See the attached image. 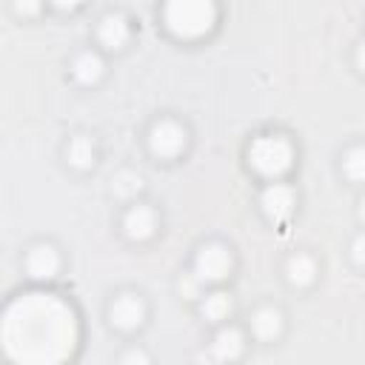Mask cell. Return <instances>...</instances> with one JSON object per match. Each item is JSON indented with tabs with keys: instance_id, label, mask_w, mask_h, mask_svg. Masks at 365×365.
Returning a JSON list of instances; mask_svg holds the SVG:
<instances>
[{
	"instance_id": "9c48e42d",
	"label": "cell",
	"mask_w": 365,
	"mask_h": 365,
	"mask_svg": "<svg viewBox=\"0 0 365 365\" xmlns=\"http://www.w3.org/2000/svg\"><path fill=\"white\" fill-rule=\"evenodd\" d=\"M208 351L214 354V359L220 365H225V362H231V359H237L242 354V334L237 328H222V331H217V336L208 345Z\"/></svg>"
},
{
	"instance_id": "ba28073f",
	"label": "cell",
	"mask_w": 365,
	"mask_h": 365,
	"mask_svg": "<svg viewBox=\"0 0 365 365\" xmlns=\"http://www.w3.org/2000/svg\"><path fill=\"white\" fill-rule=\"evenodd\" d=\"M143 314H145L143 302H140L137 297H131V294L117 297L114 305H111V322H114L117 328H123V331L137 328V325L143 322Z\"/></svg>"
},
{
	"instance_id": "7a4b0ae2",
	"label": "cell",
	"mask_w": 365,
	"mask_h": 365,
	"mask_svg": "<svg viewBox=\"0 0 365 365\" xmlns=\"http://www.w3.org/2000/svg\"><path fill=\"white\" fill-rule=\"evenodd\" d=\"M217 9L205 0H174L163 9V20L177 37H200L214 26Z\"/></svg>"
},
{
	"instance_id": "52a82bcc",
	"label": "cell",
	"mask_w": 365,
	"mask_h": 365,
	"mask_svg": "<svg viewBox=\"0 0 365 365\" xmlns=\"http://www.w3.org/2000/svg\"><path fill=\"white\" fill-rule=\"evenodd\" d=\"M26 268L34 279H51L60 268V257L51 245H34L26 257Z\"/></svg>"
},
{
	"instance_id": "30bf717a",
	"label": "cell",
	"mask_w": 365,
	"mask_h": 365,
	"mask_svg": "<svg viewBox=\"0 0 365 365\" xmlns=\"http://www.w3.org/2000/svg\"><path fill=\"white\" fill-rule=\"evenodd\" d=\"M123 228H125V234H128L131 240H145V237L154 234V228H157V217H154L151 208H145V205H134V208L125 214Z\"/></svg>"
},
{
	"instance_id": "7402d4cb",
	"label": "cell",
	"mask_w": 365,
	"mask_h": 365,
	"mask_svg": "<svg viewBox=\"0 0 365 365\" xmlns=\"http://www.w3.org/2000/svg\"><path fill=\"white\" fill-rule=\"evenodd\" d=\"M197 365H220V362H217L214 354L208 351V354H200V356H197Z\"/></svg>"
},
{
	"instance_id": "ffe728a7",
	"label": "cell",
	"mask_w": 365,
	"mask_h": 365,
	"mask_svg": "<svg viewBox=\"0 0 365 365\" xmlns=\"http://www.w3.org/2000/svg\"><path fill=\"white\" fill-rule=\"evenodd\" d=\"M120 365H151V359H148L140 348H131V351H125V354H123Z\"/></svg>"
},
{
	"instance_id": "d6986e66",
	"label": "cell",
	"mask_w": 365,
	"mask_h": 365,
	"mask_svg": "<svg viewBox=\"0 0 365 365\" xmlns=\"http://www.w3.org/2000/svg\"><path fill=\"white\" fill-rule=\"evenodd\" d=\"M200 282H202V279H200L197 274H185V277L180 279V294H182L185 299H194V297L200 294Z\"/></svg>"
},
{
	"instance_id": "5bb4252c",
	"label": "cell",
	"mask_w": 365,
	"mask_h": 365,
	"mask_svg": "<svg viewBox=\"0 0 365 365\" xmlns=\"http://www.w3.org/2000/svg\"><path fill=\"white\" fill-rule=\"evenodd\" d=\"M314 274H317V265H314L311 257L297 254V257L288 259V279H291L294 285H308V282H314Z\"/></svg>"
},
{
	"instance_id": "8992f818",
	"label": "cell",
	"mask_w": 365,
	"mask_h": 365,
	"mask_svg": "<svg viewBox=\"0 0 365 365\" xmlns=\"http://www.w3.org/2000/svg\"><path fill=\"white\" fill-rule=\"evenodd\" d=\"M294 202H297L294 191H291L288 185H282V182H271V185L262 191V197H259L262 211H265V214H268L274 222L288 220V214L294 211Z\"/></svg>"
},
{
	"instance_id": "7c38bea8",
	"label": "cell",
	"mask_w": 365,
	"mask_h": 365,
	"mask_svg": "<svg viewBox=\"0 0 365 365\" xmlns=\"http://www.w3.org/2000/svg\"><path fill=\"white\" fill-rule=\"evenodd\" d=\"M251 325H254V334H257L259 339H274V336L282 331V317H279L277 308H259V311L254 314Z\"/></svg>"
},
{
	"instance_id": "9a60e30c",
	"label": "cell",
	"mask_w": 365,
	"mask_h": 365,
	"mask_svg": "<svg viewBox=\"0 0 365 365\" xmlns=\"http://www.w3.org/2000/svg\"><path fill=\"white\" fill-rule=\"evenodd\" d=\"M68 163L74 168H88L94 163V145L88 137H74L68 145Z\"/></svg>"
},
{
	"instance_id": "ac0fdd59",
	"label": "cell",
	"mask_w": 365,
	"mask_h": 365,
	"mask_svg": "<svg viewBox=\"0 0 365 365\" xmlns=\"http://www.w3.org/2000/svg\"><path fill=\"white\" fill-rule=\"evenodd\" d=\"M342 168H345V174L351 180L365 182V148H351L345 154V160H342Z\"/></svg>"
},
{
	"instance_id": "cb8c5ba5",
	"label": "cell",
	"mask_w": 365,
	"mask_h": 365,
	"mask_svg": "<svg viewBox=\"0 0 365 365\" xmlns=\"http://www.w3.org/2000/svg\"><path fill=\"white\" fill-rule=\"evenodd\" d=\"M356 63H359V68L365 71V43L359 46V51H356Z\"/></svg>"
},
{
	"instance_id": "4fadbf2b",
	"label": "cell",
	"mask_w": 365,
	"mask_h": 365,
	"mask_svg": "<svg viewBox=\"0 0 365 365\" xmlns=\"http://www.w3.org/2000/svg\"><path fill=\"white\" fill-rule=\"evenodd\" d=\"M71 71H74V77H77L80 83L91 86V83H97V80L103 77V60H100L97 54H91V51H83V54L74 60Z\"/></svg>"
},
{
	"instance_id": "5b68a950",
	"label": "cell",
	"mask_w": 365,
	"mask_h": 365,
	"mask_svg": "<svg viewBox=\"0 0 365 365\" xmlns=\"http://www.w3.org/2000/svg\"><path fill=\"white\" fill-rule=\"evenodd\" d=\"M148 145L157 157H177L185 145V131L177 123H157L148 134Z\"/></svg>"
},
{
	"instance_id": "277c9868",
	"label": "cell",
	"mask_w": 365,
	"mask_h": 365,
	"mask_svg": "<svg viewBox=\"0 0 365 365\" xmlns=\"http://www.w3.org/2000/svg\"><path fill=\"white\" fill-rule=\"evenodd\" d=\"M228 271H231V254H228V248L211 242V245H202L197 251V257H194V274L202 282H217Z\"/></svg>"
},
{
	"instance_id": "8fae6325",
	"label": "cell",
	"mask_w": 365,
	"mask_h": 365,
	"mask_svg": "<svg viewBox=\"0 0 365 365\" xmlns=\"http://www.w3.org/2000/svg\"><path fill=\"white\" fill-rule=\"evenodd\" d=\"M100 43L108 46V48H120L125 40H128V23L123 14H106L100 20Z\"/></svg>"
},
{
	"instance_id": "6da1fadb",
	"label": "cell",
	"mask_w": 365,
	"mask_h": 365,
	"mask_svg": "<svg viewBox=\"0 0 365 365\" xmlns=\"http://www.w3.org/2000/svg\"><path fill=\"white\" fill-rule=\"evenodd\" d=\"M0 342L11 365H63L77 351L80 322L63 297L29 291L6 305Z\"/></svg>"
},
{
	"instance_id": "d4e9b609",
	"label": "cell",
	"mask_w": 365,
	"mask_h": 365,
	"mask_svg": "<svg viewBox=\"0 0 365 365\" xmlns=\"http://www.w3.org/2000/svg\"><path fill=\"white\" fill-rule=\"evenodd\" d=\"M359 220L365 222V200H362V205H359Z\"/></svg>"
},
{
	"instance_id": "44dd1931",
	"label": "cell",
	"mask_w": 365,
	"mask_h": 365,
	"mask_svg": "<svg viewBox=\"0 0 365 365\" xmlns=\"http://www.w3.org/2000/svg\"><path fill=\"white\" fill-rule=\"evenodd\" d=\"M351 259L365 268V234H359V237L354 240V245H351Z\"/></svg>"
},
{
	"instance_id": "3957f363",
	"label": "cell",
	"mask_w": 365,
	"mask_h": 365,
	"mask_svg": "<svg viewBox=\"0 0 365 365\" xmlns=\"http://www.w3.org/2000/svg\"><path fill=\"white\" fill-rule=\"evenodd\" d=\"M248 160H251V165H254L257 174H262V177H279V174H285L291 168L294 151H291V143L285 137L265 134V137H257L248 145Z\"/></svg>"
},
{
	"instance_id": "603a6c76",
	"label": "cell",
	"mask_w": 365,
	"mask_h": 365,
	"mask_svg": "<svg viewBox=\"0 0 365 365\" xmlns=\"http://www.w3.org/2000/svg\"><path fill=\"white\" fill-rule=\"evenodd\" d=\"M17 11H23V14H34L37 6H34V3H17Z\"/></svg>"
},
{
	"instance_id": "e0dca14e",
	"label": "cell",
	"mask_w": 365,
	"mask_h": 365,
	"mask_svg": "<svg viewBox=\"0 0 365 365\" xmlns=\"http://www.w3.org/2000/svg\"><path fill=\"white\" fill-rule=\"evenodd\" d=\"M111 188L117 197H134L143 188V177L137 171H117L111 180Z\"/></svg>"
},
{
	"instance_id": "2e32d148",
	"label": "cell",
	"mask_w": 365,
	"mask_h": 365,
	"mask_svg": "<svg viewBox=\"0 0 365 365\" xmlns=\"http://www.w3.org/2000/svg\"><path fill=\"white\" fill-rule=\"evenodd\" d=\"M202 314H205L208 319H225V317L231 314V297H228L225 291L208 294L205 302H202Z\"/></svg>"
}]
</instances>
